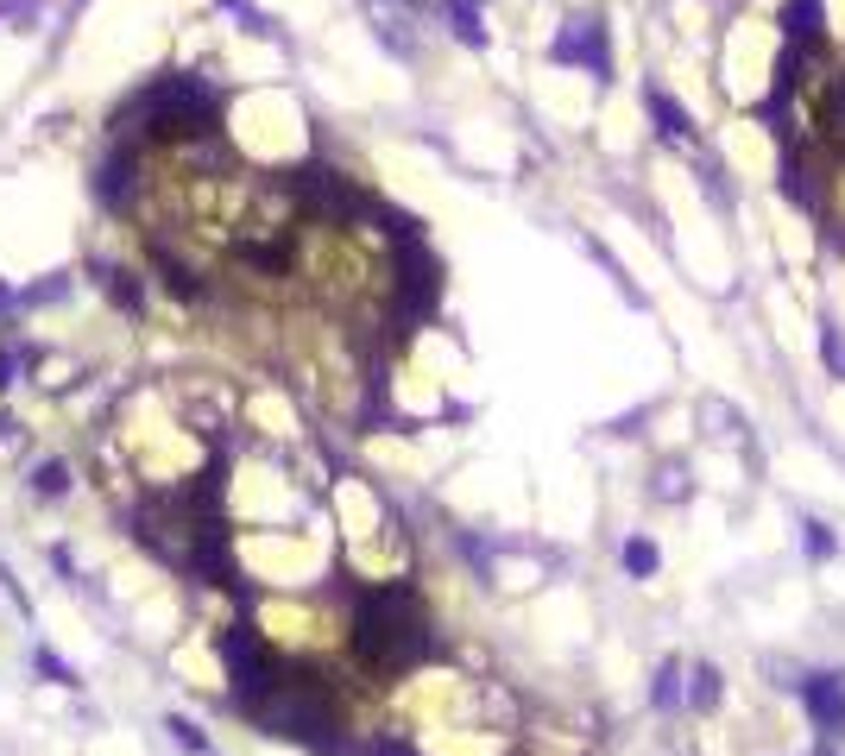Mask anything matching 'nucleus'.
Returning a JSON list of instances; mask_svg holds the SVG:
<instances>
[{"mask_svg":"<svg viewBox=\"0 0 845 756\" xmlns=\"http://www.w3.org/2000/svg\"><path fill=\"white\" fill-rule=\"evenodd\" d=\"M423 649H430V631H423L416 593L411 586H373L354 612V656L366 662L373 675H398V668H411Z\"/></svg>","mask_w":845,"mask_h":756,"instance_id":"nucleus-1","label":"nucleus"},{"mask_svg":"<svg viewBox=\"0 0 845 756\" xmlns=\"http://www.w3.org/2000/svg\"><path fill=\"white\" fill-rule=\"evenodd\" d=\"M145 133L152 139H202L215 133V101L197 82H164L158 95H145Z\"/></svg>","mask_w":845,"mask_h":756,"instance_id":"nucleus-2","label":"nucleus"},{"mask_svg":"<svg viewBox=\"0 0 845 756\" xmlns=\"http://www.w3.org/2000/svg\"><path fill=\"white\" fill-rule=\"evenodd\" d=\"M555 63H587L593 77H606V32H600V20H569V32L555 39Z\"/></svg>","mask_w":845,"mask_h":756,"instance_id":"nucleus-3","label":"nucleus"},{"mask_svg":"<svg viewBox=\"0 0 845 756\" xmlns=\"http://www.w3.org/2000/svg\"><path fill=\"white\" fill-rule=\"evenodd\" d=\"M802 699H807V713H814L821 732L845 737V675H814L802 687Z\"/></svg>","mask_w":845,"mask_h":756,"instance_id":"nucleus-4","label":"nucleus"},{"mask_svg":"<svg viewBox=\"0 0 845 756\" xmlns=\"http://www.w3.org/2000/svg\"><path fill=\"white\" fill-rule=\"evenodd\" d=\"M788 39L802 44H821V0H788Z\"/></svg>","mask_w":845,"mask_h":756,"instance_id":"nucleus-5","label":"nucleus"},{"mask_svg":"<svg viewBox=\"0 0 845 756\" xmlns=\"http://www.w3.org/2000/svg\"><path fill=\"white\" fill-rule=\"evenodd\" d=\"M682 699H688V687H682V662H663V668H656V713L682 706Z\"/></svg>","mask_w":845,"mask_h":756,"instance_id":"nucleus-6","label":"nucleus"},{"mask_svg":"<svg viewBox=\"0 0 845 756\" xmlns=\"http://www.w3.org/2000/svg\"><path fill=\"white\" fill-rule=\"evenodd\" d=\"M650 114L663 120V139H688V114L663 95V89H650Z\"/></svg>","mask_w":845,"mask_h":756,"instance_id":"nucleus-7","label":"nucleus"},{"mask_svg":"<svg viewBox=\"0 0 845 756\" xmlns=\"http://www.w3.org/2000/svg\"><path fill=\"white\" fill-rule=\"evenodd\" d=\"M449 13H454V32H461L467 44H480V39H486V26H480V0H454Z\"/></svg>","mask_w":845,"mask_h":756,"instance_id":"nucleus-8","label":"nucleus"},{"mask_svg":"<svg viewBox=\"0 0 845 756\" xmlns=\"http://www.w3.org/2000/svg\"><path fill=\"white\" fill-rule=\"evenodd\" d=\"M625 567L637 574V581H650V574H656V548H650V543H625Z\"/></svg>","mask_w":845,"mask_h":756,"instance_id":"nucleus-9","label":"nucleus"},{"mask_svg":"<svg viewBox=\"0 0 845 756\" xmlns=\"http://www.w3.org/2000/svg\"><path fill=\"white\" fill-rule=\"evenodd\" d=\"M821 555H833V530H826V524H807V562H821Z\"/></svg>","mask_w":845,"mask_h":756,"instance_id":"nucleus-10","label":"nucleus"},{"mask_svg":"<svg viewBox=\"0 0 845 756\" xmlns=\"http://www.w3.org/2000/svg\"><path fill=\"white\" fill-rule=\"evenodd\" d=\"M713 694H720L713 687V668H694V706H713Z\"/></svg>","mask_w":845,"mask_h":756,"instance_id":"nucleus-11","label":"nucleus"},{"mask_svg":"<svg viewBox=\"0 0 845 756\" xmlns=\"http://www.w3.org/2000/svg\"><path fill=\"white\" fill-rule=\"evenodd\" d=\"M821 353H826V360H833V366L845 372V341H839V334H833V329L821 334Z\"/></svg>","mask_w":845,"mask_h":756,"instance_id":"nucleus-12","label":"nucleus"},{"mask_svg":"<svg viewBox=\"0 0 845 756\" xmlns=\"http://www.w3.org/2000/svg\"><path fill=\"white\" fill-rule=\"evenodd\" d=\"M39 492H63V466H44V473H39Z\"/></svg>","mask_w":845,"mask_h":756,"instance_id":"nucleus-13","label":"nucleus"}]
</instances>
